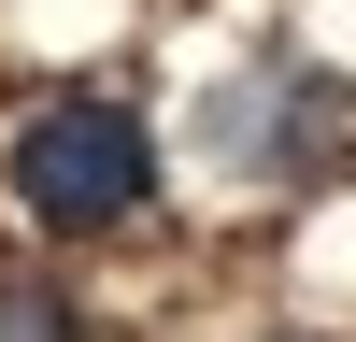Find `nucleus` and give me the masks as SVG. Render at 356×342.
Masks as SVG:
<instances>
[{
	"label": "nucleus",
	"mask_w": 356,
	"mask_h": 342,
	"mask_svg": "<svg viewBox=\"0 0 356 342\" xmlns=\"http://www.w3.org/2000/svg\"><path fill=\"white\" fill-rule=\"evenodd\" d=\"M0 186H15L29 228L100 243V228H129L143 186H157V129H143V100H114V86H57V100H29V129L0 142Z\"/></svg>",
	"instance_id": "nucleus-1"
},
{
	"label": "nucleus",
	"mask_w": 356,
	"mask_h": 342,
	"mask_svg": "<svg viewBox=\"0 0 356 342\" xmlns=\"http://www.w3.org/2000/svg\"><path fill=\"white\" fill-rule=\"evenodd\" d=\"M0 342H86V300L72 285H0Z\"/></svg>",
	"instance_id": "nucleus-3"
},
{
	"label": "nucleus",
	"mask_w": 356,
	"mask_h": 342,
	"mask_svg": "<svg viewBox=\"0 0 356 342\" xmlns=\"http://www.w3.org/2000/svg\"><path fill=\"white\" fill-rule=\"evenodd\" d=\"M314 129H328V86H271V72H228L200 100V157L214 171H300Z\"/></svg>",
	"instance_id": "nucleus-2"
}]
</instances>
